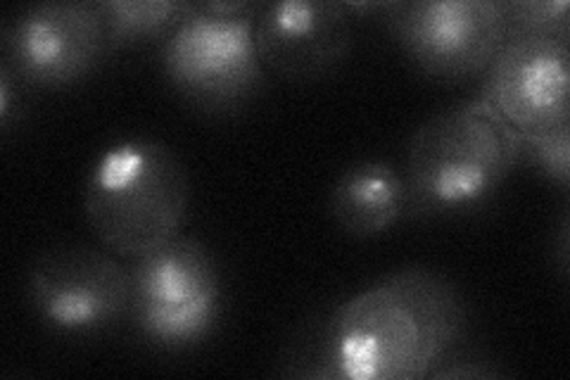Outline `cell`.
<instances>
[{"instance_id": "cell-1", "label": "cell", "mask_w": 570, "mask_h": 380, "mask_svg": "<svg viewBox=\"0 0 570 380\" xmlns=\"http://www.w3.org/2000/svg\"><path fill=\"white\" fill-rule=\"evenodd\" d=\"M466 312L456 288L428 269L385 276L337 306L324 325L316 378H433L459 345Z\"/></svg>"}, {"instance_id": "cell-2", "label": "cell", "mask_w": 570, "mask_h": 380, "mask_svg": "<svg viewBox=\"0 0 570 380\" xmlns=\"http://www.w3.org/2000/svg\"><path fill=\"white\" fill-rule=\"evenodd\" d=\"M190 178L169 146L153 138L115 143L86 178L83 212L96 238L119 257H142L181 235Z\"/></svg>"}, {"instance_id": "cell-3", "label": "cell", "mask_w": 570, "mask_h": 380, "mask_svg": "<svg viewBox=\"0 0 570 380\" xmlns=\"http://www.w3.org/2000/svg\"><path fill=\"white\" fill-rule=\"evenodd\" d=\"M521 162L519 131L483 98L425 119L409 143L404 181L412 210H475L507 184Z\"/></svg>"}, {"instance_id": "cell-4", "label": "cell", "mask_w": 570, "mask_h": 380, "mask_svg": "<svg viewBox=\"0 0 570 380\" xmlns=\"http://www.w3.org/2000/svg\"><path fill=\"white\" fill-rule=\"evenodd\" d=\"M257 8L219 14L205 3H195V10L165 41L163 65L169 81L207 107H226L253 94L262 81L255 43Z\"/></svg>"}, {"instance_id": "cell-5", "label": "cell", "mask_w": 570, "mask_h": 380, "mask_svg": "<svg viewBox=\"0 0 570 380\" xmlns=\"http://www.w3.org/2000/svg\"><path fill=\"white\" fill-rule=\"evenodd\" d=\"M383 12L406 56L444 81L485 75L507 41L502 0H414L385 3Z\"/></svg>"}, {"instance_id": "cell-6", "label": "cell", "mask_w": 570, "mask_h": 380, "mask_svg": "<svg viewBox=\"0 0 570 380\" xmlns=\"http://www.w3.org/2000/svg\"><path fill=\"white\" fill-rule=\"evenodd\" d=\"M31 310L62 335H94L131 314V269L91 247H56L33 262Z\"/></svg>"}, {"instance_id": "cell-7", "label": "cell", "mask_w": 570, "mask_h": 380, "mask_svg": "<svg viewBox=\"0 0 570 380\" xmlns=\"http://www.w3.org/2000/svg\"><path fill=\"white\" fill-rule=\"evenodd\" d=\"M6 65L41 88H65L91 75L110 39L98 3H41L22 10L3 29Z\"/></svg>"}, {"instance_id": "cell-8", "label": "cell", "mask_w": 570, "mask_h": 380, "mask_svg": "<svg viewBox=\"0 0 570 380\" xmlns=\"http://www.w3.org/2000/svg\"><path fill=\"white\" fill-rule=\"evenodd\" d=\"M480 98L519 134L570 124V48L561 39H509L485 69Z\"/></svg>"}, {"instance_id": "cell-9", "label": "cell", "mask_w": 570, "mask_h": 380, "mask_svg": "<svg viewBox=\"0 0 570 380\" xmlns=\"http://www.w3.org/2000/svg\"><path fill=\"white\" fill-rule=\"evenodd\" d=\"M345 3L278 0L259 3L255 43L262 65L285 79H316L341 65L352 46Z\"/></svg>"}, {"instance_id": "cell-10", "label": "cell", "mask_w": 570, "mask_h": 380, "mask_svg": "<svg viewBox=\"0 0 570 380\" xmlns=\"http://www.w3.org/2000/svg\"><path fill=\"white\" fill-rule=\"evenodd\" d=\"M131 276L134 302L178 306L222 298L219 269L209 250L184 235L138 257Z\"/></svg>"}, {"instance_id": "cell-11", "label": "cell", "mask_w": 570, "mask_h": 380, "mask_svg": "<svg viewBox=\"0 0 570 380\" xmlns=\"http://www.w3.org/2000/svg\"><path fill=\"white\" fill-rule=\"evenodd\" d=\"M412 210L404 174L390 162L368 159L350 167L331 193V214L354 238H373Z\"/></svg>"}, {"instance_id": "cell-12", "label": "cell", "mask_w": 570, "mask_h": 380, "mask_svg": "<svg viewBox=\"0 0 570 380\" xmlns=\"http://www.w3.org/2000/svg\"><path fill=\"white\" fill-rule=\"evenodd\" d=\"M110 48L169 36L195 10L186 0H102Z\"/></svg>"}, {"instance_id": "cell-13", "label": "cell", "mask_w": 570, "mask_h": 380, "mask_svg": "<svg viewBox=\"0 0 570 380\" xmlns=\"http://www.w3.org/2000/svg\"><path fill=\"white\" fill-rule=\"evenodd\" d=\"M219 312L222 298L178 306L148 302H134L131 306L138 331L165 348H181L205 340L214 323L219 321Z\"/></svg>"}, {"instance_id": "cell-14", "label": "cell", "mask_w": 570, "mask_h": 380, "mask_svg": "<svg viewBox=\"0 0 570 380\" xmlns=\"http://www.w3.org/2000/svg\"><path fill=\"white\" fill-rule=\"evenodd\" d=\"M509 39H561L570 36L568 0H513L504 3Z\"/></svg>"}, {"instance_id": "cell-15", "label": "cell", "mask_w": 570, "mask_h": 380, "mask_svg": "<svg viewBox=\"0 0 570 380\" xmlns=\"http://www.w3.org/2000/svg\"><path fill=\"white\" fill-rule=\"evenodd\" d=\"M521 138V159L528 157L551 184L561 191L570 186V124L557 126V129L519 134Z\"/></svg>"}, {"instance_id": "cell-16", "label": "cell", "mask_w": 570, "mask_h": 380, "mask_svg": "<svg viewBox=\"0 0 570 380\" xmlns=\"http://www.w3.org/2000/svg\"><path fill=\"white\" fill-rule=\"evenodd\" d=\"M12 79L14 71L3 62V67H0V121H3V126H8L12 119Z\"/></svg>"}]
</instances>
